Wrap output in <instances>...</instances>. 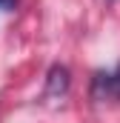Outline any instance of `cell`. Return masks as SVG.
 <instances>
[{"label":"cell","mask_w":120,"mask_h":123,"mask_svg":"<svg viewBox=\"0 0 120 123\" xmlns=\"http://www.w3.org/2000/svg\"><path fill=\"white\" fill-rule=\"evenodd\" d=\"M94 100H120V66L112 72H97L91 80Z\"/></svg>","instance_id":"6da1fadb"},{"label":"cell","mask_w":120,"mask_h":123,"mask_svg":"<svg viewBox=\"0 0 120 123\" xmlns=\"http://www.w3.org/2000/svg\"><path fill=\"white\" fill-rule=\"evenodd\" d=\"M69 89V72L63 66H52L49 72V94H66Z\"/></svg>","instance_id":"7a4b0ae2"},{"label":"cell","mask_w":120,"mask_h":123,"mask_svg":"<svg viewBox=\"0 0 120 123\" xmlns=\"http://www.w3.org/2000/svg\"><path fill=\"white\" fill-rule=\"evenodd\" d=\"M17 6V0H0V12H12Z\"/></svg>","instance_id":"3957f363"}]
</instances>
